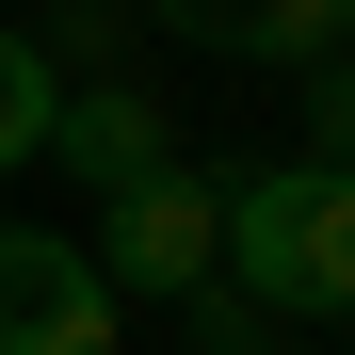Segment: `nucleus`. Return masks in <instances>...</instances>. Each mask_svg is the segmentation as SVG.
Returning <instances> with one entry per match:
<instances>
[{
  "mask_svg": "<svg viewBox=\"0 0 355 355\" xmlns=\"http://www.w3.org/2000/svg\"><path fill=\"white\" fill-rule=\"evenodd\" d=\"M210 291L226 307H339L355 323V178L339 162H259V178H226V243H210Z\"/></svg>",
  "mask_w": 355,
  "mask_h": 355,
  "instance_id": "nucleus-1",
  "label": "nucleus"
},
{
  "mask_svg": "<svg viewBox=\"0 0 355 355\" xmlns=\"http://www.w3.org/2000/svg\"><path fill=\"white\" fill-rule=\"evenodd\" d=\"M210 243H226V178L210 162H146L130 194H97V275H113V307H146V291H178V307H194L210 291Z\"/></svg>",
  "mask_w": 355,
  "mask_h": 355,
  "instance_id": "nucleus-2",
  "label": "nucleus"
},
{
  "mask_svg": "<svg viewBox=\"0 0 355 355\" xmlns=\"http://www.w3.org/2000/svg\"><path fill=\"white\" fill-rule=\"evenodd\" d=\"M130 307L81 259V226H0V355H113Z\"/></svg>",
  "mask_w": 355,
  "mask_h": 355,
  "instance_id": "nucleus-3",
  "label": "nucleus"
},
{
  "mask_svg": "<svg viewBox=\"0 0 355 355\" xmlns=\"http://www.w3.org/2000/svg\"><path fill=\"white\" fill-rule=\"evenodd\" d=\"M33 162H65L81 194H130L146 162H178V113L146 97V81H81V97H49V146Z\"/></svg>",
  "mask_w": 355,
  "mask_h": 355,
  "instance_id": "nucleus-4",
  "label": "nucleus"
},
{
  "mask_svg": "<svg viewBox=\"0 0 355 355\" xmlns=\"http://www.w3.org/2000/svg\"><path fill=\"white\" fill-rule=\"evenodd\" d=\"M178 49H210V65H323V17L339 0H146Z\"/></svg>",
  "mask_w": 355,
  "mask_h": 355,
  "instance_id": "nucleus-5",
  "label": "nucleus"
},
{
  "mask_svg": "<svg viewBox=\"0 0 355 355\" xmlns=\"http://www.w3.org/2000/svg\"><path fill=\"white\" fill-rule=\"evenodd\" d=\"M49 97H65V65H49L33 33H0V178H33V146H49Z\"/></svg>",
  "mask_w": 355,
  "mask_h": 355,
  "instance_id": "nucleus-6",
  "label": "nucleus"
},
{
  "mask_svg": "<svg viewBox=\"0 0 355 355\" xmlns=\"http://www.w3.org/2000/svg\"><path fill=\"white\" fill-rule=\"evenodd\" d=\"M307 162H339V178H355V65H339V49L307 65Z\"/></svg>",
  "mask_w": 355,
  "mask_h": 355,
  "instance_id": "nucleus-7",
  "label": "nucleus"
},
{
  "mask_svg": "<svg viewBox=\"0 0 355 355\" xmlns=\"http://www.w3.org/2000/svg\"><path fill=\"white\" fill-rule=\"evenodd\" d=\"M194 355H275V339H259V307H226V291H194Z\"/></svg>",
  "mask_w": 355,
  "mask_h": 355,
  "instance_id": "nucleus-8",
  "label": "nucleus"
},
{
  "mask_svg": "<svg viewBox=\"0 0 355 355\" xmlns=\"http://www.w3.org/2000/svg\"><path fill=\"white\" fill-rule=\"evenodd\" d=\"M323 49H339V65H355V0H339V17H323Z\"/></svg>",
  "mask_w": 355,
  "mask_h": 355,
  "instance_id": "nucleus-9",
  "label": "nucleus"
}]
</instances>
